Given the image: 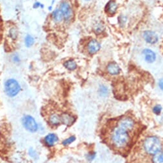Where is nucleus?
<instances>
[{
    "instance_id": "nucleus-16",
    "label": "nucleus",
    "mask_w": 163,
    "mask_h": 163,
    "mask_svg": "<svg viewBox=\"0 0 163 163\" xmlns=\"http://www.w3.org/2000/svg\"><path fill=\"white\" fill-rule=\"evenodd\" d=\"M35 43V40L34 38L31 35L27 34L24 37V46L27 48H30L32 47V46Z\"/></svg>"
},
{
    "instance_id": "nucleus-15",
    "label": "nucleus",
    "mask_w": 163,
    "mask_h": 163,
    "mask_svg": "<svg viewBox=\"0 0 163 163\" xmlns=\"http://www.w3.org/2000/svg\"><path fill=\"white\" fill-rule=\"evenodd\" d=\"M64 66L69 71H74L77 69V64L73 59H69L64 62Z\"/></svg>"
},
{
    "instance_id": "nucleus-13",
    "label": "nucleus",
    "mask_w": 163,
    "mask_h": 163,
    "mask_svg": "<svg viewBox=\"0 0 163 163\" xmlns=\"http://www.w3.org/2000/svg\"><path fill=\"white\" fill-rule=\"evenodd\" d=\"M49 123L53 127H57L61 123L60 115L57 113H53L49 117Z\"/></svg>"
},
{
    "instance_id": "nucleus-3",
    "label": "nucleus",
    "mask_w": 163,
    "mask_h": 163,
    "mask_svg": "<svg viewBox=\"0 0 163 163\" xmlns=\"http://www.w3.org/2000/svg\"><path fill=\"white\" fill-rule=\"evenodd\" d=\"M21 90L19 82L14 78H9L4 83V91L7 97L14 98L18 95Z\"/></svg>"
},
{
    "instance_id": "nucleus-5",
    "label": "nucleus",
    "mask_w": 163,
    "mask_h": 163,
    "mask_svg": "<svg viewBox=\"0 0 163 163\" xmlns=\"http://www.w3.org/2000/svg\"><path fill=\"white\" fill-rule=\"evenodd\" d=\"M59 9L62 12L63 15L64 19L66 21H68L72 18L73 16V10L70 4L67 1H62L60 4Z\"/></svg>"
},
{
    "instance_id": "nucleus-14",
    "label": "nucleus",
    "mask_w": 163,
    "mask_h": 163,
    "mask_svg": "<svg viewBox=\"0 0 163 163\" xmlns=\"http://www.w3.org/2000/svg\"><path fill=\"white\" fill-rule=\"evenodd\" d=\"M52 18L54 22L56 23H60L62 21V20L64 19L63 15L62 14V12L59 8H57V9L54 10L52 14Z\"/></svg>"
},
{
    "instance_id": "nucleus-21",
    "label": "nucleus",
    "mask_w": 163,
    "mask_h": 163,
    "mask_svg": "<svg viewBox=\"0 0 163 163\" xmlns=\"http://www.w3.org/2000/svg\"><path fill=\"white\" fill-rule=\"evenodd\" d=\"M99 93L101 96H105L108 93V88L105 86H101L99 88Z\"/></svg>"
},
{
    "instance_id": "nucleus-8",
    "label": "nucleus",
    "mask_w": 163,
    "mask_h": 163,
    "mask_svg": "<svg viewBox=\"0 0 163 163\" xmlns=\"http://www.w3.org/2000/svg\"><path fill=\"white\" fill-rule=\"evenodd\" d=\"M60 119H61V123L64 124L66 126L70 127L76 121V118L71 114L67 113V112H64L60 114Z\"/></svg>"
},
{
    "instance_id": "nucleus-17",
    "label": "nucleus",
    "mask_w": 163,
    "mask_h": 163,
    "mask_svg": "<svg viewBox=\"0 0 163 163\" xmlns=\"http://www.w3.org/2000/svg\"><path fill=\"white\" fill-rule=\"evenodd\" d=\"M104 30H105V26H104V24L102 23L99 22L94 24V31L97 34H100V33H102Z\"/></svg>"
},
{
    "instance_id": "nucleus-10",
    "label": "nucleus",
    "mask_w": 163,
    "mask_h": 163,
    "mask_svg": "<svg viewBox=\"0 0 163 163\" xmlns=\"http://www.w3.org/2000/svg\"><path fill=\"white\" fill-rule=\"evenodd\" d=\"M145 60L148 63H152L156 59V55L154 52L150 49H145L143 52Z\"/></svg>"
},
{
    "instance_id": "nucleus-27",
    "label": "nucleus",
    "mask_w": 163,
    "mask_h": 163,
    "mask_svg": "<svg viewBox=\"0 0 163 163\" xmlns=\"http://www.w3.org/2000/svg\"><path fill=\"white\" fill-rule=\"evenodd\" d=\"M159 86L160 89L163 91V78H161V80L159 81Z\"/></svg>"
},
{
    "instance_id": "nucleus-6",
    "label": "nucleus",
    "mask_w": 163,
    "mask_h": 163,
    "mask_svg": "<svg viewBox=\"0 0 163 163\" xmlns=\"http://www.w3.org/2000/svg\"><path fill=\"white\" fill-rule=\"evenodd\" d=\"M58 141V137L55 133H49L44 137V142L48 147H52Z\"/></svg>"
},
{
    "instance_id": "nucleus-28",
    "label": "nucleus",
    "mask_w": 163,
    "mask_h": 163,
    "mask_svg": "<svg viewBox=\"0 0 163 163\" xmlns=\"http://www.w3.org/2000/svg\"><path fill=\"white\" fill-rule=\"evenodd\" d=\"M48 10H49V11L52 10V6H49V7H48Z\"/></svg>"
},
{
    "instance_id": "nucleus-4",
    "label": "nucleus",
    "mask_w": 163,
    "mask_h": 163,
    "mask_svg": "<svg viewBox=\"0 0 163 163\" xmlns=\"http://www.w3.org/2000/svg\"><path fill=\"white\" fill-rule=\"evenodd\" d=\"M21 123L23 127L29 132L35 133L39 131V124L31 115L27 114L23 116L21 119Z\"/></svg>"
},
{
    "instance_id": "nucleus-7",
    "label": "nucleus",
    "mask_w": 163,
    "mask_h": 163,
    "mask_svg": "<svg viewBox=\"0 0 163 163\" xmlns=\"http://www.w3.org/2000/svg\"><path fill=\"white\" fill-rule=\"evenodd\" d=\"M143 38L147 43L149 44H156L159 40L158 36L156 33L150 30H147L143 33Z\"/></svg>"
},
{
    "instance_id": "nucleus-22",
    "label": "nucleus",
    "mask_w": 163,
    "mask_h": 163,
    "mask_svg": "<svg viewBox=\"0 0 163 163\" xmlns=\"http://www.w3.org/2000/svg\"><path fill=\"white\" fill-rule=\"evenodd\" d=\"M12 61L14 62V63L17 64V63H19V62H20L21 61V58H20V57L19 55V54L18 53H14L13 55H12Z\"/></svg>"
},
{
    "instance_id": "nucleus-20",
    "label": "nucleus",
    "mask_w": 163,
    "mask_h": 163,
    "mask_svg": "<svg viewBox=\"0 0 163 163\" xmlns=\"http://www.w3.org/2000/svg\"><path fill=\"white\" fill-rule=\"evenodd\" d=\"M75 140H76V137H75V136H72L68 137V138L65 139L63 141H62V145H64V146H68L70 144L73 143Z\"/></svg>"
},
{
    "instance_id": "nucleus-9",
    "label": "nucleus",
    "mask_w": 163,
    "mask_h": 163,
    "mask_svg": "<svg viewBox=\"0 0 163 163\" xmlns=\"http://www.w3.org/2000/svg\"><path fill=\"white\" fill-rule=\"evenodd\" d=\"M101 48V45H100L98 41L95 39L91 40L88 44H87V52H89L91 55H93L96 53H97Z\"/></svg>"
},
{
    "instance_id": "nucleus-2",
    "label": "nucleus",
    "mask_w": 163,
    "mask_h": 163,
    "mask_svg": "<svg viewBox=\"0 0 163 163\" xmlns=\"http://www.w3.org/2000/svg\"><path fill=\"white\" fill-rule=\"evenodd\" d=\"M125 163H163V138L145 131L126 157Z\"/></svg>"
},
{
    "instance_id": "nucleus-12",
    "label": "nucleus",
    "mask_w": 163,
    "mask_h": 163,
    "mask_svg": "<svg viewBox=\"0 0 163 163\" xmlns=\"http://www.w3.org/2000/svg\"><path fill=\"white\" fill-rule=\"evenodd\" d=\"M107 72L112 75H116L119 73L120 68L116 62H111L107 66Z\"/></svg>"
},
{
    "instance_id": "nucleus-1",
    "label": "nucleus",
    "mask_w": 163,
    "mask_h": 163,
    "mask_svg": "<svg viewBox=\"0 0 163 163\" xmlns=\"http://www.w3.org/2000/svg\"><path fill=\"white\" fill-rule=\"evenodd\" d=\"M147 128L132 112L108 118L103 125L100 137L112 152L126 158Z\"/></svg>"
},
{
    "instance_id": "nucleus-23",
    "label": "nucleus",
    "mask_w": 163,
    "mask_h": 163,
    "mask_svg": "<svg viewBox=\"0 0 163 163\" xmlns=\"http://www.w3.org/2000/svg\"><path fill=\"white\" fill-rule=\"evenodd\" d=\"M95 157H96V153L93 152H89V153H88L86 155V159L89 161H93L94 159L95 158Z\"/></svg>"
},
{
    "instance_id": "nucleus-29",
    "label": "nucleus",
    "mask_w": 163,
    "mask_h": 163,
    "mask_svg": "<svg viewBox=\"0 0 163 163\" xmlns=\"http://www.w3.org/2000/svg\"><path fill=\"white\" fill-rule=\"evenodd\" d=\"M85 1H90V0H85Z\"/></svg>"
},
{
    "instance_id": "nucleus-11",
    "label": "nucleus",
    "mask_w": 163,
    "mask_h": 163,
    "mask_svg": "<svg viewBox=\"0 0 163 163\" xmlns=\"http://www.w3.org/2000/svg\"><path fill=\"white\" fill-rule=\"evenodd\" d=\"M117 8H118V5L114 0H111L108 2L105 7L106 12L109 15H114L116 11Z\"/></svg>"
},
{
    "instance_id": "nucleus-18",
    "label": "nucleus",
    "mask_w": 163,
    "mask_h": 163,
    "mask_svg": "<svg viewBox=\"0 0 163 163\" xmlns=\"http://www.w3.org/2000/svg\"><path fill=\"white\" fill-rule=\"evenodd\" d=\"M8 36L12 40H16L18 36V30L15 27H12L8 31Z\"/></svg>"
},
{
    "instance_id": "nucleus-25",
    "label": "nucleus",
    "mask_w": 163,
    "mask_h": 163,
    "mask_svg": "<svg viewBox=\"0 0 163 163\" xmlns=\"http://www.w3.org/2000/svg\"><path fill=\"white\" fill-rule=\"evenodd\" d=\"M118 19H119V23L120 24V25L125 24V22H126V20H127L126 18H125V16H123V15L119 16Z\"/></svg>"
},
{
    "instance_id": "nucleus-26",
    "label": "nucleus",
    "mask_w": 163,
    "mask_h": 163,
    "mask_svg": "<svg viewBox=\"0 0 163 163\" xmlns=\"http://www.w3.org/2000/svg\"><path fill=\"white\" fill-rule=\"evenodd\" d=\"M40 7L42 8H44V5L40 2L37 1V2L34 3V4L33 5V8H40Z\"/></svg>"
},
{
    "instance_id": "nucleus-24",
    "label": "nucleus",
    "mask_w": 163,
    "mask_h": 163,
    "mask_svg": "<svg viewBox=\"0 0 163 163\" xmlns=\"http://www.w3.org/2000/svg\"><path fill=\"white\" fill-rule=\"evenodd\" d=\"M161 111H162V107L161 105H156L155 107H153V112L156 114H157V115L160 114L161 112Z\"/></svg>"
},
{
    "instance_id": "nucleus-19",
    "label": "nucleus",
    "mask_w": 163,
    "mask_h": 163,
    "mask_svg": "<svg viewBox=\"0 0 163 163\" xmlns=\"http://www.w3.org/2000/svg\"><path fill=\"white\" fill-rule=\"evenodd\" d=\"M28 154L32 159H37L39 158L38 153L36 152V150L33 148H30L28 149Z\"/></svg>"
}]
</instances>
